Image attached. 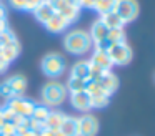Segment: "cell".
Returning a JSON list of instances; mask_svg holds the SVG:
<instances>
[{
	"label": "cell",
	"instance_id": "cell-1",
	"mask_svg": "<svg viewBox=\"0 0 155 136\" xmlns=\"http://www.w3.org/2000/svg\"><path fill=\"white\" fill-rule=\"evenodd\" d=\"M94 46V42H92L90 35H88L87 30H72L67 35L64 36V48L67 50L70 55L75 56H82L85 53H88Z\"/></svg>",
	"mask_w": 155,
	"mask_h": 136
},
{
	"label": "cell",
	"instance_id": "cell-2",
	"mask_svg": "<svg viewBox=\"0 0 155 136\" xmlns=\"http://www.w3.org/2000/svg\"><path fill=\"white\" fill-rule=\"evenodd\" d=\"M67 88L60 81H48L42 86V101L45 106H58L67 100Z\"/></svg>",
	"mask_w": 155,
	"mask_h": 136
},
{
	"label": "cell",
	"instance_id": "cell-3",
	"mask_svg": "<svg viewBox=\"0 0 155 136\" xmlns=\"http://www.w3.org/2000/svg\"><path fill=\"white\" fill-rule=\"evenodd\" d=\"M42 71L44 75L50 76V78H58L60 75H64L65 70H67V60H65L64 55L60 53H47V55L42 58Z\"/></svg>",
	"mask_w": 155,
	"mask_h": 136
},
{
	"label": "cell",
	"instance_id": "cell-4",
	"mask_svg": "<svg viewBox=\"0 0 155 136\" xmlns=\"http://www.w3.org/2000/svg\"><path fill=\"white\" fill-rule=\"evenodd\" d=\"M47 2L52 5L55 13H58L60 17H64L67 20L68 25L77 22L78 17H80V7L74 5V3H68L67 0H47Z\"/></svg>",
	"mask_w": 155,
	"mask_h": 136
},
{
	"label": "cell",
	"instance_id": "cell-5",
	"mask_svg": "<svg viewBox=\"0 0 155 136\" xmlns=\"http://www.w3.org/2000/svg\"><path fill=\"white\" fill-rule=\"evenodd\" d=\"M114 12L124 20V23H128V22H134L138 17L140 8H138L137 0H115Z\"/></svg>",
	"mask_w": 155,
	"mask_h": 136
},
{
	"label": "cell",
	"instance_id": "cell-6",
	"mask_svg": "<svg viewBox=\"0 0 155 136\" xmlns=\"http://www.w3.org/2000/svg\"><path fill=\"white\" fill-rule=\"evenodd\" d=\"M5 108H8L12 113H15L20 118H30L32 113H34V108H35V101H32L28 98H24V96H17V98L8 100Z\"/></svg>",
	"mask_w": 155,
	"mask_h": 136
},
{
	"label": "cell",
	"instance_id": "cell-7",
	"mask_svg": "<svg viewBox=\"0 0 155 136\" xmlns=\"http://www.w3.org/2000/svg\"><path fill=\"white\" fill-rule=\"evenodd\" d=\"M108 56H110L112 63L114 65H118V66H124V65H128L134 58V52L132 48L128 46V43H118V45H114L110 50H108Z\"/></svg>",
	"mask_w": 155,
	"mask_h": 136
},
{
	"label": "cell",
	"instance_id": "cell-8",
	"mask_svg": "<svg viewBox=\"0 0 155 136\" xmlns=\"http://www.w3.org/2000/svg\"><path fill=\"white\" fill-rule=\"evenodd\" d=\"M77 126H78V136H97L98 133V119L94 115H85L77 118Z\"/></svg>",
	"mask_w": 155,
	"mask_h": 136
},
{
	"label": "cell",
	"instance_id": "cell-9",
	"mask_svg": "<svg viewBox=\"0 0 155 136\" xmlns=\"http://www.w3.org/2000/svg\"><path fill=\"white\" fill-rule=\"evenodd\" d=\"M125 42H127V35H125L124 28L108 30V35L105 36V38L102 40L100 43H97V45H95V48H97V50H105V52H108V50H110L114 45H118V43H125Z\"/></svg>",
	"mask_w": 155,
	"mask_h": 136
},
{
	"label": "cell",
	"instance_id": "cell-10",
	"mask_svg": "<svg viewBox=\"0 0 155 136\" xmlns=\"http://www.w3.org/2000/svg\"><path fill=\"white\" fill-rule=\"evenodd\" d=\"M70 105L74 109L80 113H88L92 109V101H90V95L87 91H77V93H70Z\"/></svg>",
	"mask_w": 155,
	"mask_h": 136
},
{
	"label": "cell",
	"instance_id": "cell-11",
	"mask_svg": "<svg viewBox=\"0 0 155 136\" xmlns=\"http://www.w3.org/2000/svg\"><path fill=\"white\" fill-rule=\"evenodd\" d=\"M88 62H90L92 65L102 68L104 71H112V68H114V63H112L110 56H108V52H105V50H97V48H94L92 58L88 60Z\"/></svg>",
	"mask_w": 155,
	"mask_h": 136
},
{
	"label": "cell",
	"instance_id": "cell-12",
	"mask_svg": "<svg viewBox=\"0 0 155 136\" xmlns=\"http://www.w3.org/2000/svg\"><path fill=\"white\" fill-rule=\"evenodd\" d=\"M98 85H100V88L104 90L105 93H107L108 96H112L115 91H117V88H118V76L115 75L114 71H105L104 75L100 76V80H98Z\"/></svg>",
	"mask_w": 155,
	"mask_h": 136
},
{
	"label": "cell",
	"instance_id": "cell-13",
	"mask_svg": "<svg viewBox=\"0 0 155 136\" xmlns=\"http://www.w3.org/2000/svg\"><path fill=\"white\" fill-rule=\"evenodd\" d=\"M44 27L50 33H64L65 30L68 28V22L64 18V17L58 15V13H54V17H52V18L48 20Z\"/></svg>",
	"mask_w": 155,
	"mask_h": 136
},
{
	"label": "cell",
	"instance_id": "cell-14",
	"mask_svg": "<svg viewBox=\"0 0 155 136\" xmlns=\"http://www.w3.org/2000/svg\"><path fill=\"white\" fill-rule=\"evenodd\" d=\"M88 35H90L94 45H97V43H100L102 40H104L105 36L108 35V28L100 22V18H98V20H95V22L92 23L90 30H88Z\"/></svg>",
	"mask_w": 155,
	"mask_h": 136
},
{
	"label": "cell",
	"instance_id": "cell-15",
	"mask_svg": "<svg viewBox=\"0 0 155 136\" xmlns=\"http://www.w3.org/2000/svg\"><path fill=\"white\" fill-rule=\"evenodd\" d=\"M7 83L10 85L12 91H14L15 98L17 96H22L25 93V90H27V78L22 75H12L7 78Z\"/></svg>",
	"mask_w": 155,
	"mask_h": 136
},
{
	"label": "cell",
	"instance_id": "cell-16",
	"mask_svg": "<svg viewBox=\"0 0 155 136\" xmlns=\"http://www.w3.org/2000/svg\"><path fill=\"white\" fill-rule=\"evenodd\" d=\"M54 13H55V10L52 8V5L47 2V0H44V2H42L40 5H38L37 8L34 10L35 18H37L40 23H44V25H45V23H47L48 20L52 18V17H54Z\"/></svg>",
	"mask_w": 155,
	"mask_h": 136
},
{
	"label": "cell",
	"instance_id": "cell-17",
	"mask_svg": "<svg viewBox=\"0 0 155 136\" xmlns=\"http://www.w3.org/2000/svg\"><path fill=\"white\" fill-rule=\"evenodd\" d=\"M18 55H20V43L18 42L10 43V45H5V46L0 48V58L4 60V62H7L8 65H10Z\"/></svg>",
	"mask_w": 155,
	"mask_h": 136
},
{
	"label": "cell",
	"instance_id": "cell-18",
	"mask_svg": "<svg viewBox=\"0 0 155 136\" xmlns=\"http://www.w3.org/2000/svg\"><path fill=\"white\" fill-rule=\"evenodd\" d=\"M100 22L104 23L105 27H107L108 30H117V28H124V20L120 18V17L117 15V13L112 10V12L108 13H104V15H100Z\"/></svg>",
	"mask_w": 155,
	"mask_h": 136
},
{
	"label": "cell",
	"instance_id": "cell-19",
	"mask_svg": "<svg viewBox=\"0 0 155 136\" xmlns=\"http://www.w3.org/2000/svg\"><path fill=\"white\" fill-rule=\"evenodd\" d=\"M64 118H65V113L62 111H50L44 123V129H52V131H57L60 129L62 123H64Z\"/></svg>",
	"mask_w": 155,
	"mask_h": 136
},
{
	"label": "cell",
	"instance_id": "cell-20",
	"mask_svg": "<svg viewBox=\"0 0 155 136\" xmlns=\"http://www.w3.org/2000/svg\"><path fill=\"white\" fill-rule=\"evenodd\" d=\"M70 76H75V78L88 81V76H90V62H88V60H80V62H77L72 66V75Z\"/></svg>",
	"mask_w": 155,
	"mask_h": 136
},
{
	"label": "cell",
	"instance_id": "cell-21",
	"mask_svg": "<svg viewBox=\"0 0 155 136\" xmlns=\"http://www.w3.org/2000/svg\"><path fill=\"white\" fill-rule=\"evenodd\" d=\"M58 131L64 136H78V126H77V118L75 116H68L65 115L64 123H62Z\"/></svg>",
	"mask_w": 155,
	"mask_h": 136
},
{
	"label": "cell",
	"instance_id": "cell-22",
	"mask_svg": "<svg viewBox=\"0 0 155 136\" xmlns=\"http://www.w3.org/2000/svg\"><path fill=\"white\" fill-rule=\"evenodd\" d=\"M48 113H50L48 106H45V105H35L34 113H32L30 118L34 119V121H37V123H40V125H44L45 119H47V116H48Z\"/></svg>",
	"mask_w": 155,
	"mask_h": 136
},
{
	"label": "cell",
	"instance_id": "cell-23",
	"mask_svg": "<svg viewBox=\"0 0 155 136\" xmlns=\"http://www.w3.org/2000/svg\"><path fill=\"white\" fill-rule=\"evenodd\" d=\"M65 88H67V91H70V93L84 91V90L87 88V81H85V80H80V78H75V76H70L68 81H67V85H65Z\"/></svg>",
	"mask_w": 155,
	"mask_h": 136
},
{
	"label": "cell",
	"instance_id": "cell-24",
	"mask_svg": "<svg viewBox=\"0 0 155 136\" xmlns=\"http://www.w3.org/2000/svg\"><path fill=\"white\" fill-rule=\"evenodd\" d=\"M114 7H115V0H97L94 5V10L97 13H100V15H104V13L112 12Z\"/></svg>",
	"mask_w": 155,
	"mask_h": 136
},
{
	"label": "cell",
	"instance_id": "cell-25",
	"mask_svg": "<svg viewBox=\"0 0 155 136\" xmlns=\"http://www.w3.org/2000/svg\"><path fill=\"white\" fill-rule=\"evenodd\" d=\"M92 101V109H102L110 103V96L108 95H98V96H90Z\"/></svg>",
	"mask_w": 155,
	"mask_h": 136
},
{
	"label": "cell",
	"instance_id": "cell-26",
	"mask_svg": "<svg viewBox=\"0 0 155 136\" xmlns=\"http://www.w3.org/2000/svg\"><path fill=\"white\" fill-rule=\"evenodd\" d=\"M15 42H18L17 40V35H15L14 32H12L10 28H7L2 35H0V45L2 46H5V45H10V43H15Z\"/></svg>",
	"mask_w": 155,
	"mask_h": 136
},
{
	"label": "cell",
	"instance_id": "cell-27",
	"mask_svg": "<svg viewBox=\"0 0 155 136\" xmlns=\"http://www.w3.org/2000/svg\"><path fill=\"white\" fill-rule=\"evenodd\" d=\"M0 96L4 100H12V98H15V95H14V91H12V88H10V85L7 83V80H4V81L0 83Z\"/></svg>",
	"mask_w": 155,
	"mask_h": 136
},
{
	"label": "cell",
	"instance_id": "cell-28",
	"mask_svg": "<svg viewBox=\"0 0 155 136\" xmlns=\"http://www.w3.org/2000/svg\"><path fill=\"white\" fill-rule=\"evenodd\" d=\"M12 8L20 10V12H28V0H8Z\"/></svg>",
	"mask_w": 155,
	"mask_h": 136
},
{
	"label": "cell",
	"instance_id": "cell-29",
	"mask_svg": "<svg viewBox=\"0 0 155 136\" xmlns=\"http://www.w3.org/2000/svg\"><path fill=\"white\" fill-rule=\"evenodd\" d=\"M104 73L105 71L102 68H98V66H95V65H92V63H90V76H88V81H98Z\"/></svg>",
	"mask_w": 155,
	"mask_h": 136
},
{
	"label": "cell",
	"instance_id": "cell-30",
	"mask_svg": "<svg viewBox=\"0 0 155 136\" xmlns=\"http://www.w3.org/2000/svg\"><path fill=\"white\" fill-rule=\"evenodd\" d=\"M17 136H40V133L34 131V129H30V128H25V126H18Z\"/></svg>",
	"mask_w": 155,
	"mask_h": 136
},
{
	"label": "cell",
	"instance_id": "cell-31",
	"mask_svg": "<svg viewBox=\"0 0 155 136\" xmlns=\"http://www.w3.org/2000/svg\"><path fill=\"white\" fill-rule=\"evenodd\" d=\"M95 2H97V0H80V2H78V7H80V8H92L94 10Z\"/></svg>",
	"mask_w": 155,
	"mask_h": 136
},
{
	"label": "cell",
	"instance_id": "cell-32",
	"mask_svg": "<svg viewBox=\"0 0 155 136\" xmlns=\"http://www.w3.org/2000/svg\"><path fill=\"white\" fill-rule=\"evenodd\" d=\"M40 136H64L60 131H52V129H42V133H40Z\"/></svg>",
	"mask_w": 155,
	"mask_h": 136
},
{
	"label": "cell",
	"instance_id": "cell-33",
	"mask_svg": "<svg viewBox=\"0 0 155 136\" xmlns=\"http://www.w3.org/2000/svg\"><path fill=\"white\" fill-rule=\"evenodd\" d=\"M7 68H8V63H7V62H4V60L0 58V73H4Z\"/></svg>",
	"mask_w": 155,
	"mask_h": 136
},
{
	"label": "cell",
	"instance_id": "cell-34",
	"mask_svg": "<svg viewBox=\"0 0 155 136\" xmlns=\"http://www.w3.org/2000/svg\"><path fill=\"white\" fill-rule=\"evenodd\" d=\"M7 28H8V27H7V22H5V20H0V35H2V33H4Z\"/></svg>",
	"mask_w": 155,
	"mask_h": 136
},
{
	"label": "cell",
	"instance_id": "cell-35",
	"mask_svg": "<svg viewBox=\"0 0 155 136\" xmlns=\"http://www.w3.org/2000/svg\"><path fill=\"white\" fill-rule=\"evenodd\" d=\"M0 20H5V7L0 3Z\"/></svg>",
	"mask_w": 155,
	"mask_h": 136
},
{
	"label": "cell",
	"instance_id": "cell-36",
	"mask_svg": "<svg viewBox=\"0 0 155 136\" xmlns=\"http://www.w3.org/2000/svg\"><path fill=\"white\" fill-rule=\"evenodd\" d=\"M4 125V106H0V128Z\"/></svg>",
	"mask_w": 155,
	"mask_h": 136
},
{
	"label": "cell",
	"instance_id": "cell-37",
	"mask_svg": "<svg viewBox=\"0 0 155 136\" xmlns=\"http://www.w3.org/2000/svg\"><path fill=\"white\" fill-rule=\"evenodd\" d=\"M68 3H74V5H77L78 7V2H80V0H67Z\"/></svg>",
	"mask_w": 155,
	"mask_h": 136
},
{
	"label": "cell",
	"instance_id": "cell-38",
	"mask_svg": "<svg viewBox=\"0 0 155 136\" xmlns=\"http://www.w3.org/2000/svg\"><path fill=\"white\" fill-rule=\"evenodd\" d=\"M0 48H2V45H0Z\"/></svg>",
	"mask_w": 155,
	"mask_h": 136
}]
</instances>
